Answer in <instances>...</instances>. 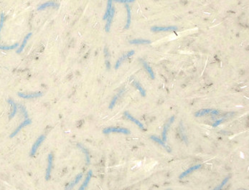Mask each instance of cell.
Here are the masks:
<instances>
[{"mask_svg":"<svg viewBox=\"0 0 249 190\" xmlns=\"http://www.w3.org/2000/svg\"><path fill=\"white\" fill-rule=\"evenodd\" d=\"M103 133L104 134H111V133H119V134H129L130 131L129 129L122 128V127H108L103 130Z\"/></svg>","mask_w":249,"mask_h":190,"instance_id":"1","label":"cell"},{"mask_svg":"<svg viewBox=\"0 0 249 190\" xmlns=\"http://www.w3.org/2000/svg\"><path fill=\"white\" fill-rule=\"evenodd\" d=\"M45 139V136L43 135V134H42V135H40L38 138H37L36 141H35V142L34 143V144L33 145V146H32L31 150H30V157H33L35 155V154H36L39 147L40 146V145L42 144V142H43Z\"/></svg>","mask_w":249,"mask_h":190,"instance_id":"2","label":"cell"},{"mask_svg":"<svg viewBox=\"0 0 249 190\" xmlns=\"http://www.w3.org/2000/svg\"><path fill=\"white\" fill-rule=\"evenodd\" d=\"M220 114V111L216 110V109L212 108H206V109H201L197 111L195 114V117H201L204 116L205 115H219Z\"/></svg>","mask_w":249,"mask_h":190,"instance_id":"3","label":"cell"},{"mask_svg":"<svg viewBox=\"0 0 249 190\" xmlns=\"http://www.w3.org/2000/svg\"><path fill=\"white\" fill-rule=\"evenodd\" d=\"M134 53H135V51H134V50H130V51L127 52V53H124L123 55H121V56L118 59L117 61H116L115 65H114V68H115V70L119 69L120 66L121 65V64H122L125 60H127L129 57H132V55H134Z\"/></svg>","mask_w":249,"mask_h":190,"instance_id":"4","label":"cell"},{"mask_svg":"<svg viewBox=\"0 0 249 190\" xmlns=\"http://www.w3.org/2000/svg\"><path fill=\"white\" fill-rule=\"evenodd\" d=\"M32 123V120L30 119V118H25V119L24 120V121H23L22 123H20V124H19L18 126L17 127V128H16V129L15 131H14L11 134H10V138H13V137H15V136L17 135V134H18V133L21 130H22V129L23 128H25V127H26V126H28V125H30Z\"/></svg>","mask_w":249,"mask_h":190,"instance_id":"5","label":"cell"},{"mask_svg":"<svg viewBox=\"0 0 249 190\" xmlns=\"http://www.w3.org/2000/svg\"><path fill=\"white\" fill-rule=\"evenodd\" d=\"M53 158L54 157H53V154H48V166H47V168H46V171H45V179L47 181H48L50 179H51V171H52V169H53Z\"/></svg>","mask_w":249,"mask_h":190,"instance_id":"6","label":"cell"},{"mask_svg":"<svg viewBox=\"0 0 249 190\" xmlns=\"http://www.w3.org/2000/svg\"><path fill=\"white\" fill-rule=\"evenodd\" d=\"M17 96L20 97L21 98L23 99H33V98H37L42 97L43 96V93L42 92H34V93H18Z\"/></svg>","mask_w":249,"mask_h":190,"instance_id":"7","label":"cell"},{"mask_svg":"<svg viewBox=\"0 0 249 190\" xmlns=\"http://www.w3.org/2000/svg\"><path fill=\"white\" fill-rule=\"evenodd\" d=\"M178 30L177 26H168V27H159L154 26L151 28L152 32H168V31H175Z\"/></svg>","mask_w":249,"mask_h":190,"instance_id":"8","label":"cell"},{"mask_svg":"<svg viewBox=\"0 0 249 190\" xmlns=\"http://www.w3.org/2000/svg\"><path fill=\"white\" fill-rule=\"evenodd\" d=\"M174 121H175V116H173L169 118V119L168 120V121H166V124L164 125V128H163V131H162V140L164 141V142H166V134H167L168 129H169V126L171 125L172 123H173Z\"/></svg>","mask_w":249,"mask_h":190,"instance_id":"9","label":"cell"},{"mask_svg":"<svg viewBox=\"0 0 249 190\" xmlns=\"http://www.w3.org/2000/svg\"><path fill=\"white\" fill-rule=\"evenodd\" d=\"M202 167V165L201 164H197V165H195V166H191V167H190L189 168H187L186 171H184L182 172V173H181V174L179 176V178L180 179H184V177H187V175H189L190 174H191L192 172L196 171V170L199 169V168H200Z\"/></svg>","mask_w":249,"mask_h":190,"instance_id":"10","label":"cell"},{"mask_svg":"<svg viewBox=\"0 0 249 190\" xmlns=\"http://www.w3.org/2000/svg\"><path fill=\"white\" fill-rule=\"evenodd\" d=\"M124 116H125V117L127 118V119L129 120V121H131L132 122H133V123H135V124L137 125L138 127H139V128H140L141 129H143V130H144V124H143V123H141V121H139V120H137V118H134L133 116H132V115H131L129 113L126 111V112L124 113Z\"/></svg>","mask_w":249,"mask_h":190,"instance_id":"11","label":"cell"},{"mask_svg":"<svg viewBox=\"0 0 249 190\" xmlns=\"http://www.w3.org/2000/svg\"><path fill=\"white\" fill-rule=\"evenodd\" d=\"M114 13H115V9H114V7H113L112 9H111V11L110 14H109V17H107L106 19V26H105L106 32H109V31H110V29H111V23H112L113 19H114Z\"/></svg>","mask_w":249,"mask_h":190,"instance_id":"12","label":"cell"},{"mask_svg":"<svg viewBox=\"0 0 249 190\" xmlns=\"http://www.w3.org/2000/svg\"><path fill=\"white\" fill-rule=\"evenodd\" d=\"M140 62L142 63L143 66H144V68H145V70H146V72L148 73V74L149 75L150 78H151L152 80H154V79L155 78V72L153 71V70H152V68H151V66L149 65V64L147 63V62H146V61H144V60H140Z\"/></svg>","mask_w":249,"mask_h":190,"instance_id":"13","label":"cell"},{"mask_svg":"<svg viewBox=\"0 0 249 190\" xmlns=\"http://www.w3.org/2000/svg\"><path fill=\"white\" fill-rule=\"evenodd\" d=\"M123 92H124V90H121V91H120L117 94L115 95V96L113 97L112 100H111L110 104H109V108L110 109V110H112V109L114 108V106H115L116 103H117V100H119V98H120V97L122 96Z\"/></svg>","mask_w":249,"mask_h":190,"instance_id":"14","label":"cell"},{"mask_svg":"<svg viewBox=\"0 0 249 190\" xmlns=\"http://www.w3.org/2000/svg\"><path fill=\"white\" fill-rule=\"evenodd\" d=\"M150 139H151L152 141H155L156 143H159V145H161V146L164 147L165 149L168 152H171V148H170V147H169L167 146V145L166 144L165 142H164L163 140H162L161 139H159V138L157 137V136H151V137H150Z\"/></svg>","mask_w":249,"mask_h":190,"instance_id":"15","label":"cell"},{"mask_svg":"<svg viewBox=\"0 0 249 190\" xmlns=\"http://www.w3.org/2000/svg\"><path fill=\"white\" fill-rule=\"evenodd\" d=\"M7 102L9 103V104L11 105V108H12L11 113H10V119H12V118H13L14 117H15L16 114H17V104L15 103V102L12 99H10V98L7 100Z\"/></svg>","mask_w":249,"mask_h":190,"instance_id":"16","label":"cell"},{"mask_svg":"<svg viewBox=\"0 0 249 190\" xmlns=\"http://www.w3.org/2000/svg\"><path fill=\"white\" fill-rule=\"evenodd\" d=\"M82 177H83V174H82V173L78 174L77 175L76 177H75V179H73V182H71L69 184H68V186L65 187V189H73V188L74 187V186H76V184H78V182H80V179H82Z\"/></svg>","mask_w":249,"mask_h":190,"instance_id":"17","label":"cell"},{"mask_svg":"<svg viewBox=\"0 0 249 190\" xmlns=\"http://www.w3.org/2000/svg\"><path fill=\"white\" fill-rule=\"evenodd\" d=\"M92 176H93V171H91V170H90V171H88V172L87 173L86 177H85V180H84L83 184H82L81 186H80V188H79L80 190H84L85 188L87 187L88 185V184L90 183L91 179V177H92Z\"/></svg>","mask_w":249,"mask_h":190,"instance_id":"18","label":"cell"},{"mask_svg":"<svg viewBox=\"0 0 249 190\" xmlns=\"http://www.w3.org/2000/svg\"><path fill=\"white\" fill-rule=\"evenodd\" d=\"M58 6H59L58 4L55 2V1H47V2L42 4L40 5V6L37 7V10L41 11V10H45V9L48 8V7H58Z\"/></svg>","mask_w":249,"mask_h":190,"instance_id":"19","label":"cell"},{"mask_svg":"<svg viewBox=\"0 0 249 190\" xmlns=\"http://www.w3.org/2000/svg\"><path fill=\"white\" fill-rule=\"evenodd\" d=\"M126 9V14H127V18H126V24L125 25L124 29L125 30H128L129 28L131 22H132V14H131V9L130 7L129 6L128 4H125Z\"/></svg>","mask_w":249,"mask_h":190,"instance_id":"20","label":"cell"},{"mask_svg":"<svg viewBox=\"0 0 249 190\" xmlns=\"http://www.w3.org/2000/svg\"><path fill=\"white\" fill-rule=\"evenodd\" d=\"M31 36H32V33H31V32H30V33H28V35H27L25 37V38H24V39H23V41H22V44H21V45L18 47V49H17V53H21L23 51V50H24L25 48V46L27 45V42H28V41L29 40V39L30 38V37H31Z\"/></svg>","mask_w":249,"mask_h":190,"instance_id":"21","label":"cell"},{"mask_svg":"<svg viewBox=\"0 0 249 190\" xmlns=\"http://www.w3.org/2000/svg\"><path fill=\"white\" fill-rule=\"evenodd\" d=\"M77 146L80 148V150L83 151V153L85 155V159H86V163L87 164H90L91 161V158H90V154H89L88 150H87V148L85 147H84L81 143H78L77 144Z\"/></svg>","mask_w":249,"mask_h":190,"instance_id":"22","label":"cell"},{"mask_svg":"<svg viewBox=\"0 0 249 190\" xmlns=\"http://www.w3.org/2000/svg\"><path fill=\"white\" fill-rule=\"evenodd\" d=\"M133 85H134V87H135L139 91V93H140L141 96L142 97L146 96V91H145L144 88L142 87V85H141L139 82L137 81V80H134Z\"/></svg>","mask_w":249,"mask_h":190,"instance_id":"23","label":"cell"},{"mask_svg":"<svg viewBox=\"0 0 249 190\" xmlns=\"http://www.w3.org/2000/svg\"><path fill=\"white\" fill-rule=\"evenodd\" d=\"M129 43L132 45H148L151 43V41L148 40V39H132V40H130Z\"/></svg>","mask_w":249,"mask_h":190,"instance_id":"24","label":"cell"},{"mask_svg":"<svg viewBox=\"0 0 249 190\" xmlns=\"http://www.w3.org/2000/svg\"><path fill=\"white\" fill-rule=\"evenodd\" d=\"M180 132H181V135H182V139H183L184 142L186 144H187V143H188V139H187V136H186L185 131H184V125H183V123H182V122H180Z\"/></svg>","mask_w":249,"mask_h":190,"instance_id":"25","label":"cell"},{"mask_svg":"<svg viewBox=\"0 0 249 190\" xmlns=\"http://www.w3.org/2000/svg\"><path fill=\"white\" fill-rule=\"evenodd\" d=\"M112 0H108V3H107V7H106V13L103 16V19L106 20L107 19V17H109V14H110L111 11L112 9Z\"/></svg>","mask_w":249,"mask_h":190,"instance_id":"26","label":"cell"},{"mask_svg":"<svg viewBox=\"0 0 249 190\" xmlns=\"http://www.w3.org/2000/svg\"><path fill=\"white\" fill-rule=\"evenodd\" d=\"M19 43H16V44L12 45L7 46V45H0V50H12L15 49L16 48H18Z\"/></svg>","mask_w":249,"mask_h":190,"instance_id":"27","label":"cell"},{"mask_svg":"<svg viewBox=\"0 0 249 190\" xmlns=\"http://www.w3.org/2000/svg\"><path fill=\"white\" fill-rule=\"evenodd\" d=\"M229 178H230V177H225V179H223V182H222L221 183H220V184H219V185H218V186H217V187H216V188H215V189H216V190H218H218H219V189H222V188H223V186H225V184H227V182H228V180H229Z\"/></svg>","mask_w":249,"mask_h":190,"instance_id":"28","label":"cell"},{"mask_svg":"<svg viewBox=\"0 0 249 190\" xmlns=\"http://www.w3.org/2000/svg\"><path fill=\"white\" fill-rule=\"evenodd\" d=\"M19 109H20L22 114H23V116H24L25 118H28V111H27L26 108L25 106H23L22 105H19Z\"/></svg>","mask_w":249,"mask_h":190,"instance_id":"29","label":"cell"},{"mask_svg":"<svg viewBox=\"0 0 249 190\" xmlns=\"http://www.w3.org/2000/svg\"><path fill=\"white\" fill-rule=\"evenodd\" d=\"M4 13L1 14V18H0V32L1 31V29L3 27V24H4Z\"/></svg>","mask_w":249,"mask_h":190,"instance_id":"30","label":"cell"},{"mask_svg":"<svg viewBox=\"0 0 249 190\" xmlns=\"http://www.w3.org/2000/svg\"><path fill=\"white\" fill-rule=\"evenodd\" d=\"M224 120H225V118H222V119L218 120V121H215V123L213 124V127H214V128H216V127L218 126V125H219L220 124V123H221L222 122H223V121H224Z\"/></svg>","mask_w":249,"mask_h":190,"instance_id":"31","label":"cell"},{"mask_svg":"<svg viewBox=\"0 0 249 190\" xmlns=\"http://www.w3.org/2000/svg\"><path fill=\"white\" fill-rule=\"evenodd\" d=\"M112 1H116V2L128 4V3H130V2H133L134 0H112Z\"/></svg>","mask_w":249,"mask_h":190,"instance_id":"32","label":"cell"}]
</instances>
